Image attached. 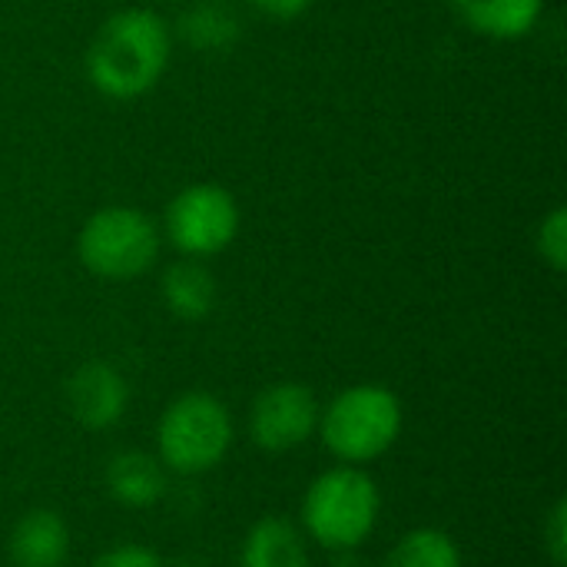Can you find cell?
Wrapping results in <instances>:
<instances>
[{"mask_svg":"<svg viewBox=\"0 0 567 567\" xmlns=\"http://www.w3.org/2000/svg\"><path fill=\"white\" fill-rule=\"evenodd\" d=\"M169 66V27L156 10L126 7L106 17L86 50V76L110 100L150 93Z\"/></svg>","mask_w":567,"mask_h":567,"instance_id":"obj_1","label":"cell"},{"mask_svg":"<svg viewBox=\"0 0 567 567\" xmlns=\"http://www.w3.org/2000/svg\"><path fill=\"white\" fill-rule=\"evenodd\" d=\"M402 399L375 382L339 392L319 412L322 445L346 465H365L382 458L402 435Z\"/></svg>","mask_w":567,"mask_h":567,"instance_id":"obj_2","label":"cell"},{"mask_svg":"<svg viewBox=\"0 0 567 567\" xmlns=\"http://www.w3.org/2000/svg\"><path fill=\"white\" fill-rule=\"evenodd\" d=\"M382 492L355 465L322 472L302 498V525L309 538L329 551L359 548L379 522Z\"/></svg>","mask_w":567,"mask_h":567,"instance_id":"obj_3","label":"cell"},{"mask_svg":"<svg viewBox=\"0 0 567 567\" xmlns=\"http://www.w3.org/2000/svg\"><path fill=\"white\" fill-rule=\"evenodd\" d=\"M236 439L229 409L209 392H186L169 402L156 425V449L166 472L206 475L229 455Z\"/></svg>","mask_w":567,"mask_h":567,"instance_id":"obj_4","label":"cell"},{"mask_svg":"<svg viewBox=\"0 0 567 567\" xmlns=\"http://www.w3.org/2000/svg\"><path fill=\"white\" fill-rule=\"evenodd\" d=\"M76 256L86 272L110 282H126L156 262L159 229L136 206H103L83 223Z\"/></svg>","mask_w":567,"mask_h":567,"instance_id":"obj_5","label":"cell"},{"mask_svg":"<svg viewBox=\"0 0 567 567\" xmlns=\"http://www.w3.org/2000/svg\"><path fill=\"white\" fill-rule=\"evenodd\" d=\"M236 233L239 206L219 183H193L179 189L166 206V236L179 252L193 259L223 252Z\"/></svg>","mask_w":567,"mask_h":567,"instance_id":"obj_6","label":"cell"},{"mask_svg":"<svg viewBox=\"0 0 567 567\" xmlns=\"http://www.w3.org/2000/svg\"><path fill=\"white\" fill-rule=\"evenodd\" d=\"M319 399L302 382H276L262 389L249 412V435L262 452H292L319 429Z\"/></svg>","mask_w":567,"mask_h":567,"instance_id":"obj_7","label":"cell"},{"mask_svg":"<svg viewBox=\"0 0 567 567\" xmlns=\"http://www.w3.org/2000/svg\"><path fill=\"white\" fill-rule=\"evenodd\" d=\"M130 405V385L110 362H83L66 382V409L76 425L103 432L123 419Z\"/></svg>","mask_w":567,"mask_h":567,"instance_id":"obj_8","label":"cell"},{"mask_svg":"<svg viewBox=\"0 0 567 567\" xmlns=\"http://www.w3.org/2000/svg\"><path fill=\"white\" fill-rule=\"evenodd\" d=\"M70 558V528L53 508L27 512L10 532V561L17 567H63Z\"/></svg>","mask_w":567,"mask_h":567,"instance_id":"obj_9","label":"cell"},{"mask_svg":"<svg viewBox=\"0 0 567 567\" xmlns=\"http://www.w3.org/2000/svg\"><path fill=\"white\" fill-rule=\"evenodd\" d=\"M106 492L123 508H153L166 495V468L150 452H120L106 462Z\"/></svg>","mask_w":567,"mask_h":567,"instance_id":"obj_10","label":"cell"},{"mask_svg":"<svg viewBox=\"0 0 567 567\" xmlns=\"http://www.w3.org/2000/svg\"><path fill=\"white\" fill-rule=\"evenodd\" d=\"M465 27L492 40H518L542 20L545 0H449Z\"/></svg>","mask_w":567,"mask_h":567,"instance_id":"obj_11","label":"cell"},{"mask_svg":"<svg viewBox=\"0 0 567 567\" xmlns=\"http://www.w3.org/2000/svg\"><path fill=\"white\" fill-rule=\"evenodd\" d=\"M239 567H309L306 538L289 518L266 515L249 528Z\"/></svg>","mask_w":567,"mask_h":567,"instance_id":"obj_12","label":"cell"},{"mask_svg":"<svg viewBox=\"0 0 567 567\" xmlns=\"http://www.w3.org/2000/svg\"><path fill=\"white\" fill-rule=\"evenodd\" d=\"M159 292H163L166 309L176 319L199 322L216 309V292L219 289H216V279H213V272L206 266H199L196 259H183V262H173L163 272Z\"/></svg>","mask_w":567,"mask_h":567,"instance_id":"obj_13","label":"cell"},{"mask_svg":"<svg viewBox=\"0 0 567 567\" xmlns=\"http://www.w3.org/2000/svg\"><path fill=\"white\" fill-rule=\"evenodd\" d=\"M389 567H462L455 538L442 528H415L389 555Z\"/></svg>","mask_w":567,"mask_h":567,"instance_id":"obj_14","label":"cell"},{"mask_svg":"<svg viewBox=\"0 0 567 567\" xmlns=\"http://www.w3.org/2000/svg\"><path fill=\"white\" fill-rule=\"evenodd\" d=\"M179 30L183 37L193 43V47H226L233 37H236V17L229 7L216 3V0H203L196 7H189L179 20Z\"/></svg>","mask_w":567,"mask_h":567,"instance_id":"obj_15","label":"cell"},{"mask_svg":"<svg viewBox=\"0 0 567 567\" xmlns=\"http://www.w3.org/2000/svg\"><path fill=\"white\" fill-rule=\"evenodd\" d=\"M538 252L542 259L555 269V272H565L567 269V209L565 206H555L542 226H538Z\"/></svg>","mask_w":567,"mask_h":567,"instance_id":"obj_16","label":"cell"},{"mask_svg":"<svg viewBox=\"0 0 567 567\" xmlns=\"http://www.w3.org/2000/svg\"><path fill=\"white\" fill-rule=\"evenodd\" d=\"M542 538H545V551H548L551 565L565 567L567 565V498H558V502H555V508L548 512V522H545Z\"/></svg>","mask_w":567,"mask_h":567,"instance_id":"obj_17","label":"cell"},{"mask_svg":"<svg viewBox=\"0 0 567 567\" xmlns=\"http://www.w3.org/2000/svg\"><path fill=\"white\" fill-rule=\"evenodd\" d=\"M93 567H163L159 555L153 548H143V545H116L110 551H103Z\"/></svg>","mask_w":567,"mask_h":567,"instance_id":"obj_18","label":"cell"},{"mask_svg":"<svg viewBox=\"0 0 567 567\" xmlns=\"http://www.w3.org/2000/svg\"><path fill=\"white\" fill-rule=\"evenodd\" d=\"M246 3L272 20H296L312 7V0H246Z\"/></svg>","mask_w":567,"mask_h":567,"instance_id":"obj_19","label":"cell"}]
</instances>
